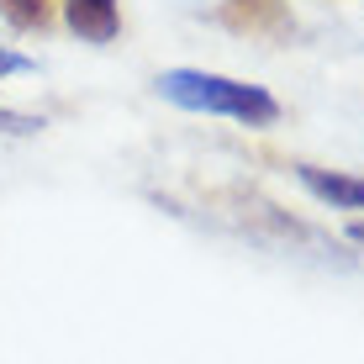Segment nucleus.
Wrapping results in <instances>:
<instances>
[{
  "label": "nucleus",
  "instance_id": "3",
  "mask_svg": "<svg viewBox=\"0 0 364 364\" xmlns=\"http://www.w3.org/2000/svg\"><path fill=\"white\" fill-rule=\"evenodd\" d=\"M64 21L85 43H111L122 32V0H64Z\"/></svg>",
  "mask_w": 364,
  "mask_h": 364
},
{
  "label": "nucleus",
  "instance_id": "6",
  "mask_svg": "<svg viewBox=\"0 0 364 364\" xmlns=\"http://www.w3.org/2000/svg\"><path fill=\"white\" fill-rule=\"evenodd\" d=\"M0 127H6V132H32V127H43V122L21 117V111H0Z\"/></svg>",
  "mask_w": 364,
  "mask_h": 364
},
{
  "label": "nucleus",
  "instance_id": "7",
  "mask_svg": "<svg viewBox=\"0 0 364 364\" xmlns=\"http://www.w3.org/2000/svg\"><path fill=\"white\" fill-rule=\"evenodd\" d=\"M348 237H354V243H364V222H354V228H348Z\"/></svg>",
  "mask_w": 364,
  "mask_h": 364
},
{
  "label": "nucleus",
  "instance_id": "1",
  "mask_svg": "<svg viewBox=\"0 0 364 364\" xmlns=\"http://www.w3.org/2000/svg\"><path fill=\"white\" fill-rule=\"evenodd\" d=\"M154 85L180 111L228 117V122H243V127H274L280 122V100L264 85H248V80H228V74H206V69H164Z\"/></svg>",
  "mask_w": 364,
  "mask_h": 364
},
{
  "label": "nucleus",
  "instance_id": "2",
  "mask_svg": "<svg viewBox=\"0 0 364 364\" xmlns=\"http://www.w3.org/2000/svg\"><path fill=\"white\" fill-rule=\"evenodd\" d=\"M296 180L306 185L322 206L333 211H364V180L359 174H343V169H322V164H291Z\"/></svg>",
  "mask_w": 364,
  "mask_h": 364
},
{
  "label": "nucleus",
  "instance_id": "5",
  "mask_svg": "<svg viewBox=\"0 0 364 364\" xmlns=\"http://www.w3.org/2000/svg\"><path fill=\"white\" fill-rule=\"evenodd\" d=\"M222 21L237 32H259V27H274L280 21V0H228Z\"/></svg>",
  "mask_w": 364,
  "mask_h": 364
},
{
  "label": "nucleus",
  "instance_id": "4",
  "mask_svg": "<svg viewBox=\"0 0 364 364\" xmlns=\"http://www.w3.org/2000/svg\"><path fill=\"white\" fill-rule=\"evenodd\" d=\"M0 16L16 32H48L58 16V0H0Z\"/></svg>",
  "mask_w": 364,
  "mask_h": 364
}]
</instances>
